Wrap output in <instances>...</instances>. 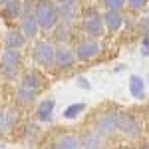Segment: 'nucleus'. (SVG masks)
Listing matches in <instances>:
<instances>
[{
    "mask_svg": "<svg viewBox=\"0 0 149 149\" xmlns=\"http://www.w3.org/2000/svg\"><path fill=\"white\" fill-rule=\"evenodd\" d=\"M44 86V78L40 72L36 70H28L24 72V76L18 80V88H16V102L20 105H32L36 97L42 92Z\"/></svg>",
    "mask_w": 149,
    "mask_h": 149,
    "instance_id": "f257e3e1",
    "label": "nucleus"
},
{
    "mask_svg": "<svg viewBox=\"0 0 149 149\" xmlns=\"http://www.w3.org/2000/svg\"><path fill=\"white\" fill-rule=\"evenodd\" d=\"M34 16L40 26V32L54 30L60 22V8L54 0H34Z\"/></svg>",
    "mask_w": 149,
    "mask_h": 149,
    "instance_id": "f03ea898",
    "label": "nucleus"
},
{
    "mask_svg": "<svg viewBox=\"0 0 149 149\" xmlns=\"http://www.w3.org/2000/svg\"><path fill=\"white\" fill-rule=\"evenodd\" d=\"M22 66V54L20 50H8L4 48L0 54V74L6 81H16L18 80V72Z\"/></svg>",
    "mask_w": 149,
    "mask_h": 149,
    "instance_id": "7ed1b4c3",
    "label": "nucleus"
},
{
    "mask_svg": "<svg viewBox=\"0 0 149 149\" xmlns=\"http://www.w3.org/2000/svg\"><path fill=\"white\" fill-rule=\"evenodd\" d=\"M32 60L40 68L44 70H54L56 64V44L50 40H36L32 46Z\"/></svg>",
    "mask_w": 149,
    "mask_h": 149,
    "instance_id": "20e7f679",
    "label": "nucleus"
},
{
    "mask_svg": "<svg viewBox=\"0 0 149 149\" xmlns=\"http://www.w3.org/2000/svg\"><path fill=\"white\" fill-rule=\"evenodd\" d=\"M81 32L86 34V38H102L105 34V26H103V16L95 8L84 12V18H81Z\"/></svg>",
    "mask_w": 149,
    "mask_h": 149,
    "instance_id": "39448f33",
    "label": "nucleus"
},
{
    "mask_svg": "<svg viewBox=\"0 0 149 149\" xmlns=\"http://www.w3.org/2000/svg\"><path fill=\"white\" fill-rule=\"evenodd\" d=\"M93 131H97L102 137H109L117 131V111L115 109H103L93 119Z\"/></svg>",
    "mask_w": 149,
    "mask_h": 149,
    "instance_id": "423d86ee",
    "label": "nucleus"
},
{
    "mask_svg": "<svg viewBox=\"0 0 149 149\" xmlns=\"http://www.w3.org/2000/svg\"><path fill=\"white\" fill-rule=\"evenodd\" d=\"M117 131H121L127 139H139L143 133V127L137 117L129 111H117Z\"/></svg>",
    "mask_w": 149,
    "mask_h": 149,
    "instance_id": "0eeeda50",
    "label": "nucleus"
},
{
    "mask_svg": "<svg viewBox=\"0 0 149 149\" xmlns=\"http://www.w3.org/2000/svg\"><path fill=\"white\" fill-rule=\"evenodd\" d=\"M74 54L78 62H90L102 54V44L95 38H84L74 46Z\"/></svg>",
    "mask_w": 149,
    "mask_h": 149,
    "instance_id": "6e6552de",
    "label": "nucleus"
},
{
    "mask_svg": "<svg viewBox=\"0 0 149 149\" xmlns=\"http://www.w3.org/2000/svg\"><path fill=\"white\" fill-rule=\"evenodd\" d=\"M78 60H76V54H74V50L66 44H62V46H56V64H54V68L60 70V72H66V70L74 68V64H76Z\"/></svg>",
    "mask_w": 149,
    "mask_h": 149,
    "instance_id": "1a4fd4ad",
    "label": "nucleus"
},
{
    "mask_svg": "<svg viewBox=\"0 0 149 149\" xmlns=\"http://www.w3.org/2000/svg\"><path fill=\"white\" fill-rule=\"evenodd\" d=\"M54 109H56V100L54 97H44L36 107V117L42 123H50L54 117Z\"/></svg>",
    "mask_w": 149,
    "mask_h": 149,
    "instance_id": "9d476101",
    "label": "nucleus"
},
{
    "mask_svg": "<svg viewBox=\"0 0 149 149\" xmlns=\"http://www.w3.org/2000/svg\"><path fill=\"white\" fill-rule=\"evenodd\" d=\"M102 16H103V26L109 32H119L125 24V18H123L121 10H105V14H102Z\"/></svg>",
    "mask_w": 149,
    "mask_h": 149,
    "instance_id": "9b49d317",
    "label": "nucleus"
},
{
    "mask_svg": "<svg viewBox=\"0 0 149 149\" xmlns=\"http://www.w3.org/2000/svg\"><path fill=\"white\" fill-rule=\"evenodd\" d=\"M127 90L129 93L135 97V100H143L145 97V92H147V81L143 80L137 74H131L129 76V81H127Z\"/></svg>",
    "mask_w": 149,
    "mask_h": 149,
    "instance_id": "f8f14e48",
    "label": "nucleus"
},
{
    "mask_svg": "<svg viewBox=\"0 0 149 149\" xmlns=\"http://www.w3.org/2000/svg\"><path fill=\"white\" fill-rule=\"evenodd\" d=\"M80 145L81 149H103V137L97 131L88 129L80 135Z\"/></svg>",
    "mask_w": 149,
    "mask_h": 149,
    "instance_id": "ddd939ff",
    "label": "nucleus"
},
{
    "mask_svg": "<svg viewBox=\"0 0 149 149\" xmlns=\"http://www.w3.org/2000/svg\"><path fill=\"white\" fill-rule=\"evenodd\" d=\"M18 123V113L14 109H0V135H6Z\"/></svg>",
    "mask_w": 149,
    "mask_h": 149,
    "instance_id": "4468645a",
    "label": "nucleus"
},
{
    "mask_svg": "<svg viewBox=\"0 0 149 149\" xmlns=\"http://www.w3.org/2000/svg\"><path fill=\"white\" fill-rule=\"evenodd\" d=\"M26 44V38L20 30H8L4 34V48L8 50H22Z\"/></svg>",
    "mask_w": 149,
    "mask_h": 149,
    "instance_id": "2eb2a0df",
    "label": "nucleus"
},
{
    "mask_svg": "<svg viewBox=\"0 0 149 149\" xmlns=\"http://www.w3.org/2000/svg\"><path fill=\"white\" fill-rule=\"evenodd\" d=\"M54 149H81L80 145V137L74 135V133H64L56 139Z\"/></svg>",
    "mask_w": 149,
    "mask_h": 149,
    "instance_id": "dca6fc26",
    "label": "nucleus"
},
{
    "mask_svg": "<svg viewBox=\"0 0 149 149\" xmlns=\"http://www.w3.org/2000/svg\"><path fill=\"white\" fill-rule=\"evenodd\" d=\"M2 14H4L6 20H20V16H22V0H10L2 8Z\"/></svg>",
    "mask_w": 149,
    "mask_h": 149,
    "instance_id": "f3484780",
    "label": "nucleus"
},
{
    "mask_svg": "<svg viewBox=\"0 0 149 149\" xmlns=\"http://www.w3.org/2000/svg\"><path fill=\"white\" fill-rule=\"evenodd\" d=\"M84 111H86V103L84 102H74L62 111V117H64V119H78Z\"/></svg>",
    "mask_w": 149,
    "mask_h": 149,
    "instance_id": "a211bd4d",
    "label": "nucleus"
},
{
    "mask_svg": "<svg viewBox=\"0 0 149 149\" xmlns=\"http://www.w3.org/2000/svg\"><path fill=\"white\" fill-rule=\"evenodd\" d=\"M70 34H72V26H68V24H64V22H58V26L54 28V38H56V42L66 44Z\"/></svg>",
    "mask_w": 149,
    "mask_h": 149,
    "instance_id": "6ab92c4d",
    "label": "nucleus"
},
{
    "mask_svg": "<svg viewBox=\"0 0 149 149\" xmlns=\"http://www.w3.org/2000/svg\"><path fill=\"white\" fill-rule=\"evenodd\" d=\"M147 2L149 0H125V4L129 6V10H133V12H141L145 6H147Z\"/></svg>",
    "mask_w": 149,
    "mask_h": 149,
    "instance_id": "aec40b11",
    "label": "nucleus"
},
{
    "mask_svg": "<svg viewBox=\"0 0 149 149\" xmlns=\"http://www.w3.org/2000/svg\"><path fill=\"white\" fill-rule=\"evenodd\" d=\"M103 6L107 10H121L125 6V0H103Z\"/></svg>",
    "mask_w": 149,
    "mask_h": 149,
    "instance_id": "412c9836",
    "label": "nucleus"
},
{
    "mask_svg": "<svg viewBox=\"0 0 149 149\" xmlns=\"http://www.w3.org/2000/svg\"><path fill=\"white\" fill-rule=\"evenodd\" d=\"M76 86H78L80 90H84V92H90V90H92V84H90V80H88L86 76H78V78H76Z\"/></svg>",
    "mask_w": 149,
    "mask_h": 149,
    "instance_id": "4be33fe9",
    "label": "nucleus"
},
{
    "mask_svg": "<svg viewBox=\"0 0 149 149\" xmlns=\"http://www.w3.org/2000/svg\"><path fill=\"white\" fill-rule=\"evenodd\" d=\"M139 54L143 58L149 56V36H143L141 38V44H139Z\"/></svg>",
    "mask_w": 149,
    "mask_h": 149,
    "instance_id": "5701e85b",
    "label": "nucleus"
},
{
    "mask_svg": "<svg viewBox=\"0 0 149 149\" xmlns=\"http://www.w3.org/2000/svg\"><path fill=\"white\" fill-rule=\"evenodd\" d=\"M38 135V125L36 123H28L26 125V137H36Z\"/></svg>",
    "mask_w": 149,
    "mask_h": 149,
    "instance_id": "b1692460",
    "label": "nucleus"
},
{
    "mask_svg": "<svg viewBox=\"0 0 149 149\" xmlns=\"http://www.w3.org/2000/svg\"><path fill=\"white\" fill-rule=\"evenodd\" d=\"M139 26H141V32H143V36H149V16H147V18H143V20L139 22Z\"/></svg>",
    "mask_w": 149,
    "mask_h": 149,
    "instance_id": "393cba45",
    "label": "nucleus"
},
{
    "mask_svg": "<svg viewBox=\"0 0 149 149\" xmlns=\"http://www.w3.org/2000/svg\"><path fill=\"white\" fill-rule=\"evenodd\" d=\"M8 2H10V0H0V10H2V8H4V6H6Z\"/></svg>",
    "mask_w": 149,
    "mask_h": 149,
    "instance_id": "a878e982",
    "label": "nucleus"
},
{
    "mask_svg": "<svg viewBox=\"0 0 149 149\" xmlns=\"http://www.w3.org/2000/svg\"><path fill=\"white\" fill-rule=\"evenodd\" d=\"M123 70H125V66H123V64H121V66H117V68H115L113 72H123Z\"/></svg>",
    "mask_w": 149,
    "mask_h": 149,
    "instance_id": "bb28decb",
    "label": "nucleus"
},
{
    "mask_svg": "<svg viewBox=\"0 0 149 149\" xmlns=\"http://www.w3.org/2000/svg\"><path fill=\"white\" fill-rule=\"evenodd\" d=\"M145 149H149V145H145Z\"/></svg>",
    "mask_w": 149,
    "mask_h": 149,
    "instance_id": "cd10ccee",
    "label": "nucleus"
}]
</instances>
